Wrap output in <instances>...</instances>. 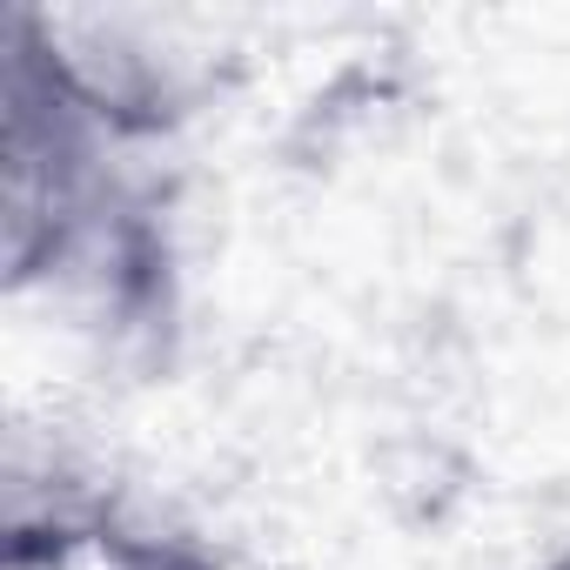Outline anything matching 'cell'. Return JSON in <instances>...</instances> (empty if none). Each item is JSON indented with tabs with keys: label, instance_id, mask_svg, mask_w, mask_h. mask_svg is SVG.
<instances>
[{
	"label": "cell",
	"instance_id": "6da1fadb",
	"mask_svg": "<svg viewBox=\"0 0 570 570\" xmlns=\"http://www.w3.org/2000/svg\"><path fill=\"white\" fill-rule=\"evenodd\" d=\"M215 570V543L68 436L8 443V570Z\"/></svg>",
	"mask_w": 570,
	"mask_h": 570
}]
</instances>
